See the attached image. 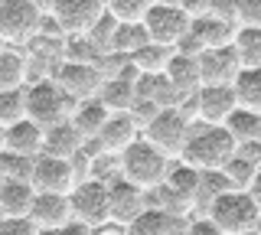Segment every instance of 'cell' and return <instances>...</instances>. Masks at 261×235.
<instances>
[{
	"label": "cell",
	"mask_w": 261,
	"mask_h": 235,
	"mask_svg": "<svg viewBox=\"0 0 261 235\" xmlns=\"http://www.w3.org/2000/svg\"><path fill=\"white\" fill-rule=\"evenodd\" d=\"M235 141L225 134V127H206V124H196L190 131V141L183 147V164L199 170V173H216L222 170L228 160L235 157Z\"/></svg>",
	"instance_id": "cell-1"
},
{
	"label": "cell",
	"mask_w": 261,
	"mask_h": 235,
	"mask_svg": "<svg viewBox=\"0 0 261 235\" xmlns=\"http://www.w3.org/2000/svg\"><path fill=\"white\" fill-rule=\"evenodd\" d=\"M170 164H173V160H167L163 153H157L150 144L137 141L121 153V180L130 183L141 193H153V190L163 186V180H167Z\"/></svg>",
	"instance_id": "cell-2"
},
{
	"label": "cell",
	"mask_w": 261,
	"mask_h": 235,
	"mask_svg": "<svg viewBox=\"0 0 261 235\" xmlns=\"http://www.w3.org/2000/svg\"><path fill=\"white\" fill-rule=\"evenodd\" d=\"M49 13V4L36 0H0V43L4 46H30L39 36V23Z\"/></svg>",
	"instance_id": "cell-3"
},
{
	"label": "cell",
	"mask_w": 261,
	"mask_h": 235,
	"mask_svg": "<svg viewBox=\"0 0 261 235\" xmlns=\"http://www.w3.org/2000/svg\"><path fill=\"white\" fill-rule=\"evenodd\" d=\"M72 111H75V101L56 85V79L27 85V121H33L36 127L49 131L56 124H65L72 121Z\"/></svg>",
	"instance_id": "cell-4"
},
{
	"label": "cell",
	"mask_w": 261,
	"mask_h": 235,
	"mask_svg": "<svg viewBox=\"0 0 261 235\" xmlns=\"http://www.w3.org/2000/svg\"><path fill=\"white\" fill-rule=\"evenodd\" d=\"M206 219L222 235H248V232H255L261 213L255 209L248 193H225V196H219L209 206Z\"/></svg>",
	"instance_id": "cell-5"
},
{
	"label": "cell",
	"mask_w": 261,
	"mask_h": 235,
	"mask_svg": "<svg viewBox=\"0 0 261 235\" xmlns=\"http://www.w3.org/2000/svg\"><path fill=\"white\" fill-rule=\"evenodd\" d=\"M69 206H72V222L85 225L88 232H101L111 225V206H108V186L88 180L79 183L69 193Z\"/></svg>",
	"instance_id": "cell-6"
},
{
	"label": "cell",
	"mask_w": 261,
	"mask_h": 235,
	"mask_svg": "<svg viewBox=\"0 0 261 235\" xmlns=\"http://www.w3.org/2000/svg\"><path fill=\"white\" fill-rule=\"evenodd\" d=\"M190 131H193V127L179 118V111L167 108L141 131V141L150 144V147L157 153H163L167 160H179V157H183L186 141H190Z\"/></svg>",
	"instance_id": "cell-7"
},
{
	"label": "cell",
	"mask_w": 261,
	"mask_h": 235,
	"mask_svg": "<svg viewBox=\"0 0 261 235\" xmlns=\"http://www.w3.org/2000/svg\"><path fill=\"white\" fill-rule=\"evenodd\" d=\"M144 30H147V39L153 46L176 49V43L190 33V20L183 17L179 4H163V0H157V4H150V10L144 17Z\"/></svg>",
	"instance_id": "cell-8"
},
{
	"label": "cell",
	"mask_w": 261,
	"mask_h": 235,
	"mask_svg": "<svg viewBox=\"0 0 261 235\" xmlns=\"http://www.w3.org/2000/svg\"><path fill=\"white\" fill-rule=\"evenodd\" d=\"M49 13L65 39H79L92 33V27L105 17V0H56L49 4Z\"/></svg>",
	"instance_id": "cell-9"
},
{
	"label": "cell",
	"mask_w": 261,
	"mask_h": 235,
	"mask_svg": "<svg viewBox=\"0 0 261 235\" xmlns=\"http://www.w3.org/2000/svg\"><path fill=\"white\" fill-rule=\"evenodd\" d=\"M56 85H59L75 105H82V101L98 98L105 79H101V72H98V66H75V62H62L59 72H56Z\"/></svg>",
	"instance_id": "cell-10"
},
{
	"label": "cell",
	"mask_w": 261,
	"mask_h": 235,
	"mask_svg": "<svg viewBox=\"0 0 261 235\" xmlns=\"http://www.w3.org/2000/svg\"><path fill=\"white\" fill-rule=\"evenodd\" d=\"M36 193H49V196H69L75 190V173H72L69 160H53V157H36L30 176Z\"/></svg>",
	"instance_id": "cell-11"
},
{
	"label": "cell",
	"mask_w": 261,
	"mask_h": 235,
	"mask_svg": "<svg viewBox=\"0 0 261 235\" xmlns=\"http://www.w3.org/2000/svg\"><path fill=\"white\" fill-rule=\"evenodd\" d=\"M239 98H235V88L222 85V88H202L196 95V118L206 127H225V121L235 115Z\"/></svg>",
	"instance_id": "cell-12"
},
{
	"label": "cell",
	"mask_w": 261,
	"mask_h": 235,
	"mask_svg": "<svg viewBox=\"0 0 261 235\" xmlns=\"http://www.w3.org/2000/svg\"><path fill=\"white\" fill-rule=\"evenodd\" d=\"M239 56H235L232 46L225 49H206L199 56V79H202V88H222V85H235L239 79Z\"/></svg>",
	"instance_id": "cell-13"
},
{
	"label": "cell",
	"mask_w": 261,
	"mask_h": 235,
	"mask_svg": "<svg viewBox=\"0 0 261 235\" xmlns=\"http://www.w3.org/2000/svg\"><path fill=\"white\" fill-rule=\"evenodd\" d=\"M108 206H111V225L114 229H127L141 213H147V193L118 180L114 186H108Z\"/></svg>",
	"instance_id": "cell-14"
},
{
	"label": "cell",
	"mask_w": 261,
	"mask_h": 235,
	"mask_svg": "<svg viewBox=\"0 0 261 235\" xmlns=\"http://www.w3.org/2000/svg\"><path fill=\"white\" fill-rule=\"evenodd\" d=\"M30 222L36 225V232H56L65 229L72 222V206L69 196H49V193H36L30 209Z\"/></svg>",
	"instance_id": "cell-15"
},
{
	"label": "cell",
	"mask_w": 261,
	"mask_h": 235,
	"mask_svg": "<svg viewBox=\"0 0 261 235\" xmlns=\"http://www.w3.org/2000/svg\"><path fill=\"white\" fill-rule=\"evenodd\" d=\"M163 75H167V82H170V88H173V95H176V105L190 101V98H196V95L202 92L199 59H183V56L173 53V59H170V66H167Z\"/></svg>",
	"instance_id": "cell-16"
},
{
	"label": "cell",
	"mask_w": 261,
	"mask_h": 235,
	"mask_svg": "<svg viewBox=\"0 0 261 235\" xmlns=\"http://www.w3.org/2000/svg\"><path fill=\"white\" fill-rule=\"evenodd\" d=\"M137 141H141V131H137V124L130 121V115H111L108 124L101 127V134H98L101 153H114V157H121V153Z\"/></svg>",
	"instance_id": "cell-17"
},
{
	"label": "cell",
	"mask_w": 261,
	"mask_h": 235,
	"mask_svg": "<svg viewBox=\"0 0 261 235\" xmlns=\"http://www.w3.org/2000/svg\"><path fill=\"white\" fill-rule=\"evenodd\" d=\"M186 225L190 219H173L160 209H147L127 229H121V235H186Z\"/></svg>",
	"instance_id": "cell-18"
},
{
	"label": "cell",
	"mask_w": 261,
	"mask_h": 235,
	"mask_svg": "<svg viewBox=\"0 0 261 235\" xmlns=\"http://www.w3.org/2000/svg\"><path fill=\"white\" fill-rule=\"evenodd\" d=\"M4 150L16 153V157H27V160L43 157V127H36L33 121H20V124L7 127Z\"/></svg>",
	"instance_id": "cell-19"
},
{
	"label": "cell",
	"mask_w": 261,
	"mask_h": 235,
	"mask_svg": "<svg viewBox=\"0 0 261 235\" xmlns=\"http://www.w3.org/2000/svg\"><path fill=\"white\" fill-rule=\"evenodd\" d=\"M82 144L85 141L79 137V131L65 121V124H56V127H49V131H43V157L72 160L82 150Z\"/></svg>",
	"instance_id": "cell-20"
},
{
	"label": "cell",
	"mask_w": 261,
	"mask_h": 235,
	"mask_svg": "<svg viewBox=\"0 0 261 235\" xmlns=\"http://www.w3.org/2000/svg\"><path fill=\"white\" fill-rule=\"evenodd\" d=\"M33 199V183H0V219H30Z\"/></svg>",
	"instance_id": "cell-21"
},
{
	"label": "cell",
	"mask_w": 261,
	"mask_h": 235,
	"mask_svg": "<svg viewBox=\"0 0 261 235\" xmlns=\"http://www.w3.org/2000/svg\"><path fill=\"white\" fill-rule=\"evenodd\" d=\"M190 33L202 43V49H225V46H232V39L235 33H239V27H232V23H222V20H216V17H202V20H196L190 23Z\"/></svg>",
	"instance_id": "cell-22"
},
{
	"label": "cell",
	"mask_w": 261,
	"mask_h": 235,
	"mask_svg": "<svg viewBox=\"0 0 261 235\" xmlns=\"http://www.w3.org/2000/svg\"><path fill=\"white\" fill-rule=\"evenodd\" d=\"M98 101L108 115H130L137 101V92H134V82L127 79H105L101 92H98Z\"/></svg>",
	"instance_id": "cell-23"
},
{
	"label": "cell",
	"mask_w": 261,
	"mask_h": 235,
	"mask_svg": "<svg viewBox=\"0 0 261 235\" xmlns=\"http://www.w3.org/2000/svg\"><path fill=\"white\" fill-rule=\"evenodd\" d=\"M108 118H111V115L101 108V101L92 98V101L75 105V111H72V121H69V124L79 131L82 141H98V134H101L105 124H108Z\"/></svg>",
	"instance_id": "cell-24"
},
{
	"label": "cell",
	"mask_w": 261,
	"mask_h": 235,
	"mask_svg": "<svg viewBox=\"0 0 261 235\" xmlns=\"http://www.w3.org/2000/svg\"><path fill=\"white\" fill-rule=\"evenodd\" d=\"M27 88V53L0 46V92Z\"/></svg>",
	"instance_id": "cell-25"
},
{
	"label": "cell",
	"mask_w": 261,
	"mask_h": 235,
	"mask_svg": "<svg viewBox=\"0 0 261 235\" xmlns=\"http://www.w3.org/2000/svg\"><path fill=\"white\" fill-rule=\"evenodd\" d=\"M134 92H137V98H144V101H153L160 111H167V108H176V95H173V88H170L167 75H137V82H134Z\"/></svg>",
	"instance_id": "cell-26"
},
{
	"label": "cell",
	"mask_w": 261,
	"mask_h": 235,
	"mask_svg": "<svg viewBox=\"0 0 261 235\" xmlns=\"http://www.w3.org/2000/svg\"><path fill=\"white\" fill-rule=\"evenodd\" d=\"M225 134L235 141V147H245V144L261 141V115L245 111V108H235V115L225 121Z\"/></svg>",
	"instance_id": "cell-27"
},
{
	"label": "cell",
	"mask_w": 261,
	"mask_h": 235,
	"mask_svg": "<svg viewBox=\"0 0 261 235\" xmlns=\"http://www.w3.org/2000/svg\"><path fill=\"white\" fill-rule=\"evenodd\" d=\"M235 98H239V108L255 111L261 115V69H245L235 79Z\"/></svg>",
	"instance_id": "cell-28"
},
{
	"label": "cell",
	"mask_w": 261,
	"mask_h": 235,
	"mask_svg": "<svg viewBox=\"0 0 261 235\" xmlns=\"http://www.w3.org/2000/svg\"><path fill=\"white\" fill-rule=\"evenodd\" d=\"M170 59H173V49H163V46H153V43H147L144 49H137L130 56L137 75H163L167 66H170Z\"/></svg>",
	"instance_id": "cell-29"
},
{
	"label": "cell",
	"mask_w": 261,
	"mask_h": 235,
	"mask_svg": "<svg viewBox=\"0 0 261 235\" xmlns=\"http://www.w3.org/2000/svg\"><path fill=\"white\" fill-rule=\"evenodd\" d=\"M232 49L239 56V66L245 69H261V30H239L232 39Z\"/></svg>",
	"instance_id": "cell-30"
},
{
	"label": "cell",
	"mask_w": 261,
	"mask_h": 235,
	"mask_svg": "<svg viewBox=\"0 0 261 235\" xmlns=\"http://www.w3.org/2000/svg\"><path fill=\"white\" fill-rule=\"evenodd\" d=\"M105 10L118 27H141L150 4L147 0H105Z\"/></svg>",
	"instance_id": "cell-31"
},
{
	"label": "cell",
	"mask_w": 261,
	"mask_h": 235,
	"mask_svg": "<svg viewBox=\"0 0 261 235\" xmlns=\"http://www.w3.org/2000/svg\"><path fill=\"white\" fill-rule=\"evenodd\" d=\"M27 121V88H16V92H0V127H13Z\"/></svg>",
	"instance_id": "cell-32"
},
{
	"label": "cell",
	"mask_w": 261,
	"mask_h": 235,
	"mask_svg": "<svg viewBox=\"0 0 261 235\" xmlns=\"http://www.w3.org/2000/svg\"><path fill=\"white\" fill-rule=\"evenodd\" d=\"M219 173L225 176V183H228V190L232 193H248V186H251V180H255V173H258V167H251L245 157H239L235 153L228 164L219 170Z\"/></svg>",
	"instance_id": "cell-33"
},
{
	"label": "cell",
	"mask_w": 261,
	"mask_h": 235,
	"mask_svg": "<svg viewBox=\"0 0 261 235\" xmlns=\"http://www.w3.org/2000/svg\"><path fill=\"white\" fill-rule=\"evenodd\" d=\"M33 164L36 160L16 157V153H0V183H30L33 176Z\"/></svg>",
	"instance_id": "cell-34"
},
{
	"label": "cell",
	"mask_w": 261,
	"mask_h": 235,
	"mask_svg": "<svg viewBox=\"0 0 261 235\" xmlns=\"http://www.w3.org/2000/svg\"><path fill=\"white\" fill-rule=\"evenodd\" d=\"M147 43H150V39H147L144 23H141V27H118V33H114V43H111V53L134 56L137 49H144Z\"/></svg>",
	"instance_id": "cell-35"
},
{
	"label": "cell",
	"mask_w": 261,
	"mask_h": 235,
	"mask_svg": "<svg viewBox=\"0 0 261 235\" xmlns=\"http://www.w3.org/2000/svg\"><path fill=\"white\" fill-rule=\"evenodd\" d=\"M239 30H261V0H239Z\"/></svg>",
	"instance_id": "cell-36"
},
{
	"label": "cell",
	"mask_w": 261,
	"mask_h": 235,
	"mask_svg": "<svg viewBox=\"0 0 261 235\" xmlns=\"http://www.w3.org/2000/svg\"><path fill=\"white\" fill-rule=\"evenodd\" d=\"M157 115H160V108H157L153 101H144V98H137V101H134V108H130V121L137 124V131H144V127L150 124V121L157 118Z\"/></svg>",
	"instance_id": "cell-37"
},
{
	"label": "cell",
	"mask_w": 261,
	"mask_h": 235,
	"mask_svg": "<svg viewBox=\"0 0 261 235\" xmlns=\"http://www.w3.org/2000/svg\"><path fill=\"white\" fill-rule=\"evenodd\" d=\"M0 235H39L30 219H0Z\"/></svg>",
	"instance_id": "cell-38"
},
{
	"label": "cell",
	"mask_w": 261,
	"mask_h": 235,
	"mask_svg": "<svg viewBox=\"0 0 261 235\" xmlns=\"http://www.w3.org/2000/svg\"><path fill=\"white\" fill-rule=\"evenodd\" d=\"M179 4V10H183V17L196 23V20H202L209 13V0H176Z\"/></svg>",
	"instance_id": "cell-39"
},
{
	"label": "cell",
	"mask_w": 261,
	"mask_h": 235,
	"mask_svg": "<svg viewBox=\"0 0 261 235\" xmlns=\"http://www.w3.org/2000/svg\"><path fill=\"white\" fill-rule=\"evenodd\" d=\"M173 53H176V56H183V59H199V56L206 53V49H202V43H199V39H196L193 33H186V36L176 43V49H173Z\"/></svg>",
	"instance_id": "cell-40"
},
{
	"label": "cell",
	"mask_w": 261,
	"mask_h": 235,
	"mask_svg": "<svg viewBox=\"0 0 261 235\" xmlns=\"http://www.w3.org/2000/svg\"><path fill=\"white\" fill-rule=\"evenodd\" d=\"M186 235H222L216 229V225L209 222V219H190V225H186Z\"/></svg>",
	"instance_id": "cell-41"
},
{
	"label": "cell",
	"mask_w": 261,
	"mask_h": 235,
	"mask_svg": "<svg viewBox=\"0 0 261 235\" xmlns=\"http://www.w3.org/2000/svg\"><path fill=\"white\" fill-rule=\"evenodd\" d=\"M235 153H239V157H245L251 167H258V170H261V141H255V144H245V147H239Z\"/></svg>",
	"instance_id": "cell-42"
},
{
	"label": "cell",
	"mask_w": 261,
	"mask_h": 235,
	"mask_svg": "<svg viewBox=\"0 0 261 235\" xmlns=\"http://www.w3.org/2000/svg\"><path fill=\"white\" fill-rule=\"evenodd\" d=\"M39 235H92L85 229V225H79V222H69L65 229H56V232H39Z\"/></svg>",
	"instance_id": "cell-43"
},
{
	"label": "cell",
	"mask_w": 261,
	"mask_h": 235,
	"mask_svg": "<svg viewBox=\"0 0 261 235\" xmlns=\"http://www.w3.org/2000/svg\"><path fill=\"white\" fill-rule=\"evenodd\" d=\"M248 196H251V202H255V209L261 213V170L255 173V180H251V186H248Z\"/></svg>",
	"instance_id": "cell-44"
},
{
	"label": "cell",
	"mask_w": 261,
	"mask_h": 235,
	"mask_svg": "<svg viewBox=\"0 0 261 235\" xmlns=\"http://www.w3.org/2000/svg\"><path fill=\"white\" fill-rule=\"evenodd\" d=\"M4 137H7V131H4V127H0V153H4Z\"/></svg>",
	"instance_id": "cell-45"
},
{
	"label": "cell",
	"mask_w": 261,
	"mask_h": 235,
	"mask_svg": "<svg viewBox=\"0 0 261 235\" xmlns=\"http://www.w3.org/2000/svg\"><path fill=\"white\" fill-rule=\"evenodd\" d=\"M255 235H261V219H258V225H255Z\"/></svg>",
	"instance_id": "cell-46"
},
{
	"label": "cell",
	"mask_w": 261,
	"mask_h": 235,
	"mask_svg": "<svg viewBox=\"0 0 261 235\" xmlns=\"http://www.w3.org/2000/svg\"><path fill=\"white\" fill-rule=\"evenodd\" d=\"M92 235H108V229H101V232H92ZM121 235V232H118Z\"/></svg>",
	"instance_id": "cell-47"
},
{
	"label": "cell",
	"mask_w": 261,
	"mask_h": 235,
	"mask_svg": "<svg viewBox=\"0 0 261 235\" xmlns=\"http://www.w3.org/2000/svg\"><path fill=\"white\" fill-rule=\"evenodd\" d=\"M248 235H255V232H248Z\"/></svg>",
	"instance_id": "cell-48"
},
{
	"label": "cell",
	"mask_w": 261,
	"mask_h": 235,
	"mask_svg": "<svg viewBox=\"0 0 261 235\" xmlns=\"http://www.w3.org/2000/svg\"><path fill=\"white\" fill-rule=\"evenodd\" d=\"M0 46H4V43H0Z\"/></svg>",
	"instance_id": "cell-49"
}]
</instances>
